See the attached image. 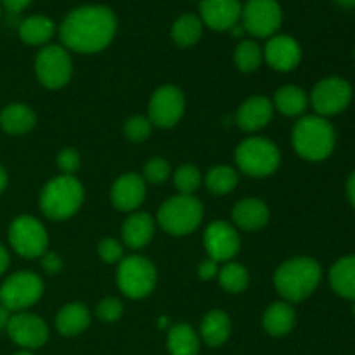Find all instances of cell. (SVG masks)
<instances>
[{
  "mask_svg": "<svg viewBox=\"0 0 355 355\" xmlns=\"http://www.w3.org/2000/svg\"><path fill=\"white\" fill-rule=\"evenodd\" d=\"M116 35V16L104 6H82L73 9L59 26L62 45L80 54L104 51Z\"/></svg>",
  "mask_w": 355,
  "mask_h": 355,
  "instance_id": "1",
  "label": "cell"
},
{
  "mask_svg": "<svg viewBox=\"0 0 355 355\" xmlns=\"http://www.w3.org/2000/svg\"><path fill=\"white\" fill-rule=\"evenodd\" d=\"M322 269L311 257H297L281 263L274 272V286L286 302H302L319 286Z\"/></svg>",
  "mask_w": 355,
  "mask_h": 355,
  "instance_id": "2",
  "label": "cell"
},
{
  "mask_svg": "<svg viewBox=\"0 0 355 355\" xmlns=\"http://www.w3.org/2000/svg\"><path fill=\"white\" fill-rule=\"evenodd\" d=\"M336 132L326 118L309 114L300 118L293 128V148L307 162H322L335 149Z\"/></svg>",
  "mask_w": 355,
  "mask_h": 355,
  "instance_id": "3",
  "label": "cell"
},
{
  "mask_svg": "<svg viewBox=\"0 0 355 355\" xmlns=\"http://www.w3.org/2000/svg\"><path fill=\"white\" fill-rule=\"evenodd\" d=\"M85 191L75 175H58L49 180L40 193V210L55 222L66 220L80 210Z\"/></svg>",
  "mask_w": 355,
  "mask_h": 355,
  "instance_id": "4",
  "label": "cell"
},
{
  "mask_svg": "<svg viewBox=\"0 0 355 355\" xmlns=\"http://www.w3.org/2000/svg\"><path fill=\"white\" fill-rule=\"evenodd\" d=\"M156 220L166 234H191L200 227L201 220H203V205L194 196L177 194L159 207Z\"/></svg>",
  "mask_w": 355,
  "mask_h": 355,
  "instance_id": "5",
  "label": "cell"
},
{
  "mask_svg": "<svg viewBox=\"0 0 355 355\" xmlns=\"http://www.w3.org/2000/svg\"><path fill=\"white\" fill-rule=\"evenodd\" d=\"M236 165L253 179L269 177L281 165L279 148L266 137H248L236 148Z\"/></svg>",
  "mask_w": 355,
  "mask_h": 355,
  "instance_id": "6",
  "label": "cell"
},
{
  "mask_svg": "<svg viewBox=\"0 0 355 355\" xmlns=\"http://www.w3.org/2000/svg\"><path fill=\"white\" fill-rule=\"evenodd\" d=\"M158 281L155 263L142 255L121 259L116 270V284L121 293L128 298H146L153 293Z\"/></svg>",
  "mask_w": 355,
  "mask_h": 355,
  "instance_id": "7",
  "label": "cell"
},
{
  "mask_svg": "<svg viewBox=\"0 0 355 355\" xmlns=\"http://www.w3.org/2000/svg\"><path fill=\"white\" fill-rule=\"evenodd\" d=\"M44 295V281L31 270H19L7 277L0 286V304L10 312H24Z\"/></svg>",
  "mask_w": 355,
  "mask_h": 355,
  "instance_id": "8",
  "label": "cell"
},
{
  "mask_svg": "<svg viewBox=\"0 0 355 355\" xmlns=\"http://www.w3.org/2000/svg\"><path fill=\"white\" fill-rule=\"evenodd\" d=\"M73 62L68 54V49L62 45L49 44L40 49L35 58V75L38 82L52 90L62 89L71 80Z\"/></svg>",
  "mask_w": 355,
  "mask_h": 355,
  "instance_id": "9",
  "label": "cell"
},
{
  "mask_svg": "<svg viewBox=\"0 0 355 355\" xmlns=\"http://www.w3.org/2000/svg\"><path fill=\"white\" fill-rule=\"evenodd\" d=\"M9 245L24 259H38L49 248V234L44 224L31 215H19L9 227Z\"/></svg>",
  "mask_w": 355,
  "mask_h": 355,
  "instance_id": "10",
  "label": "cell"
},
{
  "mask_svg": "<svg viewBox=\"0 0 355 355\" xmlns=\"http://www.w3.org/2000/svg\"><path fill=\"white\" fill-rule=\"evenodd\" d=\"M283 23V10L277 0H248L241 10L245 31L257 38H270Z\"/></svg>",
  "mask_w": 355,
  "mask_h": 355,
  "instance_id": "11",
  "label": "cell"
},
{
  "mask_svg": "<svg viewBox=\"0 0 355 355\" xmlns=\"http://www.w3.org/2000/svg\"><path fill=\"white\" fill-rule=\"evenodd\" d=\"M309 101L319 116H333V114H338L347 110L352 101V87L345 78L328 76L315 83Z\"/></svg>",
  "mask_w": 355,
  "mask_h": 355,
  "instance_id": "12",
  "label": "cell"
},
{
  "mask_svg": "<svg viewBox=\"0 0 355 355\" xmlns=\"http://www.w3.org/2000/svg\"><path fill=\"white\" fill-rule=\"evenodd\" d=\"M186 99L179 87L163 85L156 89L148 106V118L155 127L172 128L182 118Z\"/></svg>",
  "mask_w": 355,
  "mask_h": 355,
  "instance_id": "13",
  "label": "cell"
},
{
  "mask_svg": "<svg viewBox=\"0 0 355 355\" xmlns=\"http://www.w3.org/2000/svg\"><path fill=\"white\" fill-rule=\"evenodd\" d=\"M7 335L23 350L40 349L49 340V326L40 315L30 312H16L10 315Z\"/></svg>",
  "mask_w": 355,
  "mask_h": 355,
  "instance_id": "14",
  "label": "cell"
},
{
  "mask_svg": "<svg viewBox=\"0 0 355 355\" xmlns=\"http://www.w3.org/2000/svg\"><path fill=\"white\" fill-rule=\"evenodd\" d=\"M203 245L208 257L215 262H231L241 248V239L232 224L225 220H215L207 227Z\"/></svg>",
  "mask_w": 355,
  "mask_h": 355,
  "instance_id": "15",
  "label": "cell"
},
{
  "mask_svg": "<svg viewBox=\"0 0 355 355\" xmlns=\"http://www.w3.org/2000/svg\"><path fill=\"white\" fill-rule=\"evenodd\" d=\"M243 3L239 0H201L200 19L215 31L231 30L241 21Z\"/></svg>",
  "mask_w": 355,
  "mask_h": 355,
  "instance_id": "16",
  "label": "cell"
},
{
  "mask_svg": "<svg viewBox=\"0 0 355 355\" xmlns=\"http://www.w3.org/2000/svg\"><path fill=\"white\" fill-rule=\"evenodd\" d=\"M263 51V59L276 71H293L302 61V47L293 37L288 35H274L267 40Z\"/></svg>",
  "mask_w": 355,
  "mask_h": 355,
  "instance_id": "17",
  "label": "cell"
},
{
  "mask_svg": "<svg viewBox=\"0 0 355 355\" xmlns=\"http://www.w3.org/2000/svg\"><path fill=\"white\" fill-rule=\"evenodd\" d=\"M110 198L118 211L134 214L146 200V180L137 173H123L114 180Z\"/></svg>",
  "mask_w": 355,
  "mask_h": 355,
  "instance_id": "18",
  "label": "cell"
},
{
  "mask_svg": "<svg viewBox=\"0 0 355 355\" xmlns=\"http://www.w3.org/2000/svg\"><path fill=\"white\" fill-rule=\"evenodd\" d=\"M274 114V104L266 96H252L236 111V123L245 132L262 130Z\"/></svg>",
  "mask_w": 355,
  "mask_h": 355,
  "instance_id": "19",
  "label": "cell"
},
{
  "mask_svg": "<svg viewBox=\"0 0 355 355\" xmlns=\"http://www.w3.org/2000/svg\"><path fill=\"white\" fill-rule=\"evenodd\" d=\"M155 236V218L146 211H134L121 225V239L130 250H141Z\"/></svg>",
  "mask_w": 355,
  "mask_h": 355,
  "instance_id": "20",
  "label": "cell"
},
{
  "mask_svg": "<svg viewBox=\"0 0 355 355\" xmlns=\"http://www.w3.org/2000/svg\"><path fill=\"white\" fill-rule=\"evenodd\" d=\"M269 207L259 198H246L232 208V220L245 231H259L269 224Z\"/></svg>",
  "mask_w": 355,
  "mask_h": 355,
  "instance_id": "21",
  "label": "cell"
},
{
  "mask_svg": "<svg viewBox=\"0 0 355 355\" xmlns=\"http://www.w3.org/2000/svg\"><path fill=\"white\" fill-rule=\"evenodd\" d=\"M90 311L85 304L71 302L55 315V329L62 336H78L90 326Z\"/></svg>",
  "mask_w": 355,
  "mask_h": 355,
  "instance_id": "22",
  "label": "cell"
},
{
  "mask_svg": "<svg viewBox=\"0 0 355 355\" xmlns=\"http://www.w3.org/2000/svg\"><path fill=\"white\" fill-rule=\"evenodd\" d=\"M37 125V114L30 106L21 103L9 104L0 111V128L9 135H24Z\"/></svg>",
  "mask_w": 355,
  "mask_h": 355,
  "instance_id": "23",
  "label": "cell"
},
{
  "mask_svg": "<svg viewBox=\"0 0 355 355\" xmlns=\"http://www.w3.org/2000/svg\"><path fill=\"white\" fill-rule=\"evenodd\" d=\"M297 324V312L288 302H274L263 314V328L270 336H286Z\"/></svg>",
  "mask_w": 355,
  "mask_h": 355,
  "instance_id": "24",
  "label": "cell"
},
{
  "mask_svg": "<svg viewBox=\"0 0 355 355\" xmlns=\"http://www.w3.org/2000/svg\"><path fill=\"white\" fill-rule=\"evenodd\" d=\"M231 319L224 311H211L203 318L200 326V338L208 347H220L231 336Z\"/></svg>",
  "mask_w": 355,
  "mask_h": 355,
  "instance_id": "25",
  "label": "cell"
},
{
  "mask_svg": "<svg viewBox=\"0 0 355 355\" xmlns=\"http://www.w3.org/2000/svg\"><path fill=\"white\" fill-rule=\"evenodd\" d=\"M19 38L26 45H33V47H40V45H49V40L52 38L55 31V24L51 17L42 16H30L19 23Z\"/></svg>",
  "mask_w": 355,
  "mask_h": 355,
  "instance_id": "26",
  "label": "cell"
},
{
  "mask_svg": "<svg viewBox=\"0 0 355 355\" xmlns=\"http://www.w3.org/2000/svg\"><path fill=\"white\" fill-rule=\"evenodd\" d=\"M170 355H198L200 354L201 338L193 326L186 322L170 326L168 338H166Z\"/></svg>",
  "mask_w": 355,
  "mask_h": 355,
  "instance_id": "27",
  "label": "cell"
},
{
  "mask_svg": "<svg viewBox=\"0 0 355 355\" xmlns=\"http://www.w3.org/2000/svg\"><path fill=\"white\" fill-rule=\"evenodd\" d=\"M329 283L335 293L355 302V255L343 257L331 267Z\"/></svg>",
  "mask_w": 355,
  "mask_h": 355,
  "instance_id": "28",
  "label": "cell"
},
{
  "mask_svg": "<svg viewBox=\"0 0 355 355\" xmlns=\"http://www.w3.org/2000/svg\"><path fill=\"white\" fill-rule=\"evenodd\" d=\"M274 107L284 116H300L309 106V96L295 85H284L274 94Z\"/></svg>",
  "mask_w": 355,
  "mask_h": 355,
  "instance_id": "29",
  "label": "cell"
},
{
  "mask_svg": "<svg viewBox=\"0 0 355 355\" xmlns=\"http://www.w3.org/2000/svg\"><path fill=\"white\" fill-rule=\"evenodd\" d=\"M172 40L179 47H193L203 35V23L196 14H184L172 24Z\"/></svg>",
  "mask_w": 355,
  "mask_h": 355,
  "instance_id": "30",
  "label": "cell"
},
{
  "mask_svg": "<svg viewBox=\"0 0 355 355\" xmlns=\"http://www.w3.org/2000/svg\"><path fill=\"white\" fill-rule=\"evenodd\" d=\"M239 182V175L232 166L229 165H217L208 170L205 177V186L215 196H225L231 193Z\"/></svg>",
  "mask_w": 355,
  "mask_h": 355,
  "instance_id": "31",
  "label": "cell"
},
{
  "mask_svg": "<svg viewBox=\"0 0 355 355\" xmlns=\"http://www.w3.org/2000/svg\"><path fill=\"white\" fill-rule=\"evenodd\" d=\"M218 283L227 293H243L250 284V272L238 262H227L218 270Z\"/></svg>",
  "mask_w": 355,
  "mask_h": 355,
  "instance_id": "32",
  "label": "cell"
},
{
  "mask_svg": "<svg viewBox=\"0 0 355 355\" xmlns=\"http://www.w3.org/2000/svg\"><path fill=\"white\" fill-rule=\"evenodd\" d=\"M263 61V51L255 40H241L234 51V62L241 73H253Z\"/></svg>",
  "mask_w": 355,
  "mask_h": 355,
  "instance_id": "33",
  "label": "cell"
},
{
  "mask_svg": "<svg viewBox=\"0 0 355 355\" xmlns=\"http://www.w3.org/2000/svg\"><path fill=\"white\" fill-rule=\"evenodd\" d=\"M201 182H203V177H201L200 168L196 165L184 163L173 172V186L180 194L193 196L200 189Z\"/></svg>",
  "mask_w": 355,
  "mask_h": 355,
  "instance_id": "34",
  "label": "cell"
},
{
  "mask_svg": "<svg viewBox=\"0 0 355 355\" xmlns=\"http://www.w3.org/2000/svg\"><path fill=\"white\" fill-rule=\"evenodd\" d=\"M153 132V123L149 121L148 116H142V114H135V116L128 118L123 125V134L125 137L130 142H144L146 139L151 135Z\"/></svg>",
  "mask_w": 355,
  "mask_h": 355,
  "instance_id": "35",
  "label": "cell"
},
{
  "mask_svg": "<svg viewBox=\"0 0 355 355\" xmlns=\"http://www.w3.org/2000/svg\"><path fill=\"white\" fill-rule=\"evenodd\" d=\"M170 175H172V166L163 158L149 159L142 172V179L149 184H163L168 180Z\"/></svg>",
  "mask_w": 355,
  "mask_h": 355,
  "instance_id": "36",
  "label": "cell"
},
{
  "mask_svg": "<svg viewBox=\"0 0 355 355\" xmlns=\"http://www.w3.org/2000/svg\"><path fill=\"white\" fill-rule=\"evenodd\" d=\"M123 314V304L118 298L107 297L97 304L96 315L103 322H116Z\"/></svg>",
  "mask_w": 355,
  "mask_h": 355,
  "instance_id": "37",
  "label": "cell"
},
{
  "mask_svg": "<svg viewBox=\"0 0 355 355\" xmlns=\"http://www.w3.org/2000/svg\"><path fill=\"white\" fill-rule=\"evenodd\" d=\"M101 260L106 263H120L123 259V245L118 239L104 238L97 246Z\"/></svg>",
  "mask_w": 355,
  "mask_h": 355,
  "instance_id": "38",
  "label": "cell"
},
{
  "mask_svg": "<svg viewBox=\"0 0 355 355\" xmlns=\"http://www.w3.org/2000/svg\"><path fill=\"white\" fill-rule=\"evenodd\" d=\"M80 155L76 149L64 148L58 155V168L61 170L62 175H75L80 168Z\"/></svg>",
  "mask_w": 355,
  "mask_h": 355,
  "instance_id": "39",
  "label": "cell"
},
{
  "mask_svg": "<svg viewBox=\"0 0 355 355\" xmlns=\"http://www.w3.org/2000/svg\"><path fill=\"white\" fill-rule=\"evenodd\" d=\"M42 269L49 274H59L62 270V259L54 252H45L42 255Z\"/></svg>",
  "mask_w": 355,
  "mask_h": 355,
  "instance_id": "40",
  "label": "cell"
},
{
  "mask_svg": "<svg viewBox=\"0 0 355 355\" xmlns=\"http://www.w3.org/2000/svg\"><path fill=\"white\" fill-rule=\"evenodd\" d=\"M218 270H220L218 269V262L207 259L200 263V267H198V276L203 281H211L214 277L218 276Z\"/></svg>",
  "mask_w": 355,
  "mask_h": 355,
  "instance_id": "41",
  "label": "cell"
},
{
  "mask_svg": "<svg viewBox=\"0 0 355 355\" xmlns=\"http://www.w3.org/2000/svg\"><path fill=\"white\" fill-rule=\"evenodd\" d=\"M31 2H33V0H0V3H2V9H6L7 12H10V14L21 12V10L26 9Z\"/></svg>",
  "mask_w": 355,
  "mask_h": 355,
  "instance_id": "42",
  "label": "cell"
},
{
  "mask_svg": "<svg viewBox=\"0 0 355 355\" xmlns=\"http://www.w3.org/2000/svg\"><path fill=\"white\" fill-rule=\"evenodd\" d=\"M9 263H10V259H9V252H7L6 246L0 243V276H2L3 272H6L7 269H9Z\"/></svg>",
  "mask_w": 355,
  "mask_h": 355,
  "instance_id": "43",
  "label": "cell"
},
{
  "mask_svg": "<svg viewBox=\"0 0 355 355\" xmlns=\"http://www.w3.org/2000/svg\"><path fill=\"white\" fill-rule=\"evenodd\" d=\"M347 196H349L350 203L355 208V172L350 173L349 180H347Z\"/></svg>",
  "mask_w": 355,
  "mask_h": 355,
  "instance_id": "44",
  "label": "cell"
},
{
  "mask_svg": "<svg viewBox=\"0 0 355 355\" xmlns=\"http://www.w3.org/2000/svg\"><path fill=\"white\" fill-rule=\"evenodd\" d=\"M10 315H12V312H10L9 309L3 307V305L0 304V331H2V329H7V324H9Z\"/></svg>",
  "mask_w": 355,
  "mask_h": 355,
  "instance_id": "45",
  "label": "cell"
},
{
  "mask_svg": "<svg viewBox=\"0 0 355 355\" xmlns=\"http://www.w3.org/2000/svg\"><path fill=\"white\" fill-rule=\"evenodd\" d=\"M7 184H9V175H7V170L0 165V194L7 189Z\"/></svg>",
  "mask_w": 355,
  "mask_h": 355,
  "instance_id": "46",
  "label": "cell"
},
{
  "mask_svg": "<svg viewBox=\"0 0 355 355\" xmlns=\"http://www.w3.org/2000/svg\"><path fill=\"white\" fill-rule=\"evenodd\" d=\"M335 2L338 3V6L345 7V9H354L355 7V0H335Z\"/></svg>",
  "mask_w": 355,
  "mask_h": 355,
  "instance_id": "47",
  "label": "cell"
},
{
  "mask_svg": "<svg viewBox=\"0 0 355 355\" xmlns=\"http://www.w3.org/2000/svg\"><path fill=\"white\" fill-rule=\"evenodd\" d=\"M158 328L159 329H165V328L170 329V321H168V318H166V315H162V318H159Z\"/></svg>",
  "mask_w": 355,
  "mask_h": 355,
  "instance_id": "48",
  "label": "cell"
},
{
  "mask_svg": "<svg viewBox=\"0 0 355 355\" xmlns=\"http://www.w3.org/2000/svg\"><path fill=\"white\" fill-rule=\"evenodd\" d=\"M14 355H33L30 350H21V352H16Z\"/></svg>",
  "mask_w": 355,
  "mask_h": 355,
  "instance_id": "49",
  "label": "cell"
},
{
  "mask_svg": "<svg viewBox=\"0 0 355 355\" xmlns=\"http://www.w3.org/2000/svg\"><path fill=\"white\" fill-rule=\"evenodd\" d=\"M0 17H2V3H0Z\"/></svg>",
  "mask_w": 355,
  "mask_h": 355,
  "instance_id": "50",
  "label": "cell"
},
{
  "mask_svg": "<svg viewBox=\"0 0 355 355\" xmlns=\"http://www.w3.org/2000/svg\"><path fill=\"white\" fill-rule=\"evenodd\" d=\"M352 312H354V315H355V304H354V307H352Z\"/></svg>",
  "mask_w": 355,
  "mask_h": 355,
  "instance_id": "51",
  "label": "cell"
},
{
  "mask_svg": "<svg viewBox=\"0 0 355 355\" xmlns=\"http://www.w3.org/2000/svg\"><path fill=\"white\" fill-rule=\"evenodd\" d=\"M354 58H355V51H354Z\"/></svg>",
  "mask_w": 355,
  "mask_h": 355,
  "instance_id": "52",
  "label": "cell"
}]
</instances>
